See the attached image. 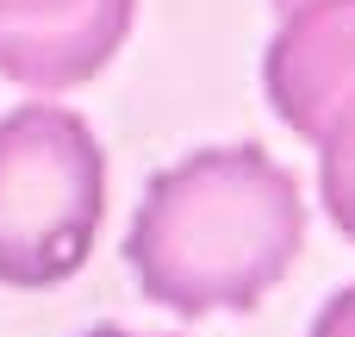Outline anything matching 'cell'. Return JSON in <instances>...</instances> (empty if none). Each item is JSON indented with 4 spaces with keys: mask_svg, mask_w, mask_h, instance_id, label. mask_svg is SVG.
Masks as SVG:
<instances>
[{
    "mask_svg": "<svg viewBox=\"0 0 355 337\" xmlns=\"http://www.w3.org/2000/svg\"><path fill=\"white\" fill-rule=\"evenodd\" d=\"M306 206L293 175L256 144L193 150L162 169L125 231V263L144 300L206 319L250 313L300 256Z\"/></svg>",
    "mask_w": 355,
    "mask_h": 337,
    "instance_id": "obj_1",
    "label": "cell"
},
{
    "mask_svg": "<svg viewBox=\"0 0 355 337\" xmlns=\"http://www.w3.org/2000/svg\"><path fill=\"white\" fill-rule=\"evenodd\" d=\"M106 219V156L81 113L56 100L12 106L0 119V281H69Z\"/></svg>",
    "mask_w": 355,
    "mask_h": 337,
    "instance_id": "obj_2",
    "label": "cell"
},
{
    "mask_svg": "<svg viewBox=\"0 0 355 337\" xmlns=\"http://www.w3.org/2000/svg\"><path fill=\"white\" fill-rule=\"evenodd\" d=\"M131 13L137 0H0V75L62 94L125 50Z\"/></svg>",
    "mask_w": 355,
    "mask_h": 337,
    "instance_id": "obj_3",
    "label": "cell"
},
{
    "mask_svg": "<svg viewBox=\"0 0 355 337\" xmlns=\"http://www.w3.org/2000/svg\"><path fill=\"white\" fill-rule=\"evenodd\" d=\"M268 106L287 131L318 138L337 100L355 94V0H300L262 56Z\"/></svg>",
    "mask_w": 355,
    "mask_h": 337,
    "instance_id": "obj_4",
    "label": "cell"
},
{
    "mask_svg": "<svg viewBox=\"0 0 355 337\" xmlns=\"http://www.w3.org/2000/svg\"><path fill=\"white\" fill-rule=\"evenodd\" d=\"M318 144V188H324V213L331 225L355 244V94L337 100V113L324 119Z\"/></svg>",
    "mask_w": 355,
    "mask_h": 337,
    "instance_id": "obj_5",
    "label": "cell"
},
{
    "mask_svg": "<svg viewBox=\"0 0 355 337\" xmlns=\"http://www.w3.org/2000/svg\"><path fill=\"white\" fill-rule=\"evenodd\" d=\"M312 337H355V281L324 300V313L312 319Z\"/></svg>",
    "mask_w": 355,
    "mask_h": 337,
    "instance_id": "obj_6",
    "label": "cell"
},
{
    "mask_svg": "<svg viewBox=\"0 0 355 337\" xmlns=\"http://www.w3.org/2000/svg\"><path fill=\"white\" fill-rule=\"evenodd\" d=\"M81 337H137V331H119V325H94V331H81Z\"/></svg>",
    "mask_w": 355,
    "mask_h": 337,
    "instance_id": "obj_7",
    "label": "cell"
},
{
    "mask_svg": "<svg viewBox=\"0 0 355 337\" xmlns=\"http://www.w3.org/2000/svg\"><path fill=\"white\" fill-rule=\"evenodd\" d=\"M275 6H281V13H287V6H300V0H275Z\"/></svg>",
    "mask_w": 355,
    "mask_h": 337,
    "instance_id": "obj_8",
    "label": "cell"
}]
</instances>
